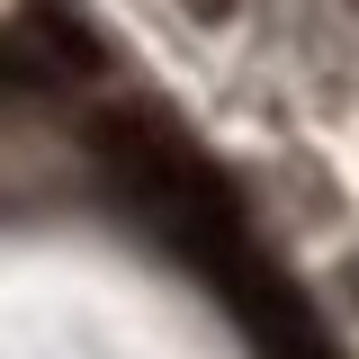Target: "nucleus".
<instances>
[{
  "label": "nucleus",
  "instance_id": "1",
  "mask_svg": "<svg viewBox=\"0 0 359 359\" xmlns=\"http://www.w3.org/2000/svg\"><path fill=\"white\" fill-rule=\"evenodd\" d=\"M99 162L108 180L135 198V216L171 243L180 261L198 269L207 287H224L233 269L252 261V224H243V198L216 180V162L171 126V117H144V108H99Z\"/></svg>",
  "mask_w": 359,
  "mask_h": 359
},
{
  "label": "nucleus",
  "instance_id": "2",
  "mask_svg": "<svg viewBox=\"0 0 359 359\" xmlns=\"http://www.w3.org/2000/svg\"><path fill=\"white\" fill-rule=\"evenodd\" d=\"M18 9H27V36L45 45V63H54V72H108V54H99V36H90V18L81 9H72V0H18Z\"/></svg>",
  "mask_w": 359,
  "mask_h": 359
},
{
  "label": "nucleus",
  "instance_id": "3",
  "mask_svg": "<svg viewBox=\"0 0 359 359\" xmlns=\"http://www.w3.org/2000/svg\"><path fill=\"white\" fill-rule=\"evenodd\" d=\"M341 297H351V306H359V252H351V261H341Z\"/></svg>",
  "mask_w": 359,
  "mask_h": 359
},
{
  "label": "nucleus",
  "instance_id": "4",
  "mask_svg": "<svg viewBox=\"0 0 359 359\" xmlns=\"http://www.w3.org/2000/svg\"><path fill=\"white\" fill-rule=\"evenodd\" d=\"M189 9H198V18H224V9H233V0H189Z\"/></svg>",
  "mask_w": 359,
  "mask_h": 359
}]
</instances>
